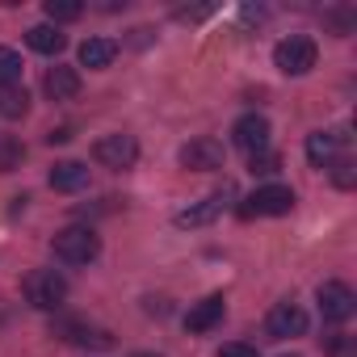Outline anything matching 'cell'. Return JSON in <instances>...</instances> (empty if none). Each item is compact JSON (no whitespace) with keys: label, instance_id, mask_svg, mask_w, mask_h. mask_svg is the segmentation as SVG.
Instances as JSON below:
<instances>
[{"label":"cell","instance_id":"obj_1","mask_svg":"<svg viewBox=\"0 0 357 357\" xmlns=\"http://www.w3.org/2000/svg\"><path fill=\"white\" fill-rule=\"evenodd\" d=\"M51 248H55V257L63 265H89V261H97L101 240H97L93 227H63V231H55Z\"/></svg>","mask_w":357,"mask_h":357},{"label":"cell","instance_id":"obj_2","mask_svg":"<svg viewBox=\"0 0 357 357\" xmlns=\"http://www.w3.org/2000/svg\"><path fill=\"white\" fill-rule=\"evenodd\" d=\"M294 211V190L290 185H261L240 202V219H278Z\"/></svg>","mask_w":357,"mask_h":357},{"label":"cell","instance_id":"obj_3","mask_svg":"<svg viewBox=\"0 0 357 357\" xmlns=\"http://www.w3.org/2000/svg\"><path fill=\"white\" fill-rule=\"evenodd\" d=\"M22 290H26V303H30V307H38V311H59L63 298H68V278L55 273V269H34Z\"/></svg>","mask_w":357,"mask_h":357},{"label":"cell","instance_id":"obj_4","mask_svg":"<svg viewBox=\"0 0 357 357\" xmlns=\"http://www.w3.org/2000/svg\"><path fill=\"white\" fill-rule=\"evenodd\" d=\"M315 43L311 38H303V34H290V38H282L278 47H273V63H278V72L282 76H307L311 68H315Z\"/></svg>","mask_w":357,"mask_h":357},{"label":"cell","instance_id":"obj_5","mask_svg":"<svg viewBox=\"0 0 357 357\" xmlns=\"http://www.w3.org/2000/svg\"><path fill=\"white\" fill-rule=\"evenodd\" d=\"M93 160L101 164V168H114V172H122V168H130L135 160H139V143H135V135H101L97 143H93Z\"/></svg>","mask_w":357,"mask_h":357},{"label":"cell","instance_id":"obj_6","mask_svg":"<svg viewBox=\"0 0 357 357\" xmlns=\"http://www.w3.org/2000/svg\"><path fill=\"white\" fill-rule=\"evenodd\" d=\"M315 298H319V315H324L328 324H344V319L357 311V294H353L344 282H324V286L315 290Z\"/></svg>","mask_w":357,"mask_h":357},{"label":"cell","instance_id":"obj_7","mask_svg":"<svg viewBox=\"0 0 357 357\" xmlns=\"http://www.w3.org/2000/svg\"><path fill=\"white\" fill-rule=\"evenodd\" d=\"M223 160H227V151H223V143L211 139V135H198V139H190V143L181 147V164L194 168V172H215V168H223Z\"/></svg>","mask_w":357,"mask_h":357},{"label":"cell","instance_id":"obj_8","mask_svg":"<svg viewBox=\"0 0 357 357\" xmlns=\"http://www.w3.org/2000/svg\"><path fill=\"white\" fill-rule=\"evenodd\" d=\"M265 332H269L273 340L303 336V332H307V311H303L298 303H278V307L269 311V319H265Z\"/></svg>","mask_w":357,"mask_h":357},{"label":"cell","instance_id":"obj_9","mask_svg":"<svg viewBox=\"0 0 357 357\" xmlns=\"http://www.w3.org/2000/svg\"><path fill=\"white\" fill-rule=\"evenodd\" d=\"M231 139H236V147H244L248 155L265 151V147H269V118H261V114H244V118L231 126Z\"/></svg>","mask_w":357,"mask_h":357},{"label":"cell","instance_id":"obj_10","mask_svg":"<svg viewBox=\"0 0 357 357\" xmlns=\"http://www.w3.org/2000/svg\"><path fill=\"white\" fill-rule=\"evenodd\" d=\"M51 190L55 194H80L84 185H89V164H80V160H59L55 168H51Z\"/></svg>","mask_w":357,"mask_h":357},{"label":"cell","instance_id":"obj_11","mask_svg":"<svg viewBox=\"0 0 357 357\" xmlns=\"http://www.w3.org/2000/svg\"><path fill=\"white\" fill-rule=\"evenodd\" d=\"M223 311H227L223 294H206L202 303H194V307H190L185 328H190V332H211V328H219V324H223Z\"/></svg>","mask_w":357,"mask_h":357},{"label":"cell","instance_id":"obj_12","mask_svg":"<svg viewBox=\"0 0 357 357\" xmlns=\"http://www.w3.org/2000/svg\"><path fill=\"white\" fill-rule=\"evenodd\" d=\"M349 135H340V130H315L311 139H307V160L315 164V168H328L332 160H340V143H344Z\"/></svg>","mask_w":357,"mask_h":357},{"label":"cell","instance_id":"obj_13","mask_svg":"<svg viewBox=\"0 0 357 357\" xmlns=\"http://www.w3.org/2000/svg\"><path fill=\"white\" fill-rule=\"evenodd\" d=\"M114 55H118V43H114V38H84V43H80V68L101 72V68L114 63Z\"/></svg>","mask_w":357,"mask_h":357},{"label":"cell","instance_id":"obj_14","mask_svg":"<svg viewBox=\"0 0 357 357\" xmlns=\"http://www.w3.org/2000/svg\"><path fill=\"white\" fill-rule=\"evenodd\" d=\"M43 89H47V93H51L55 101H72V97L80 93V72H76V68H63V63H59V68H51V72H47Z\"/></svg>","mask_w":357,"mask_h":357},{"label":"cell","instance_id":"obj_15","mask_svg":"<svg viewBox=\"0 0 357 357\" xmlns=\"http://www.w3.org/2000/svg\"><path fill=\"white\" fill-rule=\"evenodd\" d=\"M59 336H63V340H72V344L114 349V336H109L105 328H89V324H80V319H72V324H59Z\"/></svg>","mask_w":357,"mask_h":357},{"label":"cell","instance_id":"obj_16","mask_svg":"<svg viewBox=\"0 0 357 357\" xmlns=\"http://www.w3.org/2000/svg\"><path fill=\"white\" fill-rule=\"evenodd\" d=\"M219 211H223V194H211V198H202L198 206H190V211L176 215V227H206V223L219 219Z\"/></svg>","mask_w":357,"mask_h":357},{"label":"cell","instance_id":"obj_17","mask_svg":"<svg viewBox=\"0 0 357 357\" xmlns=\"http://www.w3.org/2000/svg\"><path fill=\"white\" fill-rule=\"evenodd\" d=\"M26 43H30V51H38V55H59V51L68 47V38L59 34V26H34V30H26Z\"/></svg>","mask_w":357,"mask_h":357},{"label":"cell","instance_id":"obj_18","mask_svg":"<svg viewBox=\"0 0 357 357\" xmlns=\"http://www.w3.org/2000/svg\"><path fill=\"white\" fill-rule=\"evenodd\" d=\"M26 109H30V93L22 84L0 89V118H26Z\"/></svg>","mask_w":357,"mask_h":357},{"label":"cell","instance_id":"obj_19","mask_svg":"<svg viewBox=\"0 0 357 357\" xmlns=\"http://www.w3.org/2000/svg\"><path fill=\"white\" fill-rule=\"evenodd\" d=\"M22 72H26L22 55H17L13 47H0V89H13V84H22Z\"/></svg>","mask_w":357,"mask_h":357},{"label":"cell","instance_id":"obj_20","mask_svg":"<svg viewBox=\"0 0 357 357\" xmlns=\"http://www.w3.org/2000/svg\"><path fill=\"white\" fill-rule=\"evenodd\" d=\"M22 160H26V147H22V139H13V135H0V172H13V168H22Z\"/></svg>","mask_w":357,"mask_h":357},{"label":"cell","instance_id":"obj_21","mask_svg":"<svg viewBox=\"0 0 357 357\" xmlns=\"http://www.w3.org/2000/svg\"><path fill=\"white\" fill-rule=\"evenodd\" d=\"M43 13L59 26V22H76L80 13H84V5H80V0H47V5H43Z\"/></svg>","mask_w":357,"mask_h":357},{"label":"cell","instance_id":"obj_22","mask_svg":"<svg viewBox=\"0 0 357 357\" xmlns=\"http://www.w3.org/2000/svg\"><path fill=\"white\" fill-rule=\"evenodd\" d=\"M278 168H282V155L269 151V147L257 151V155H248V172H252V176H269V172H278Z\"/></svg>","mask_w":357,"mask_h":357},{"label":"cell","instance_id":"obj_23","mask_svg":"<svg viewBox=\"0 0 357 357\" xmlns=\"http://www.w3.org/2000/svg\"><path fill=\"white\" fill-rule=\"evenodd\" d=\"M328 168H332V181L340 190H353V160H332Z\"/></svg>","mask_w":357,"mask_h":357},{"label":"cell","instance_id":"obj_24","mask_svg":"<svg viewBox=\"0 0 357 357\" xmlns=\"http://www.w3.org/2000/svg\"><path fill=\"white\" fill-rule=\"evenodd\" d=\"M328 357H357V353H353V340H349V336H332V340H328Z\"/></svg>","mask_w":357,"mask_h":357},{"label":"cell","instance_id":"obj_25","mask_svg":"<svg viewBox=\"0 0 357 357\" xmlns=\"http://www.w3.org/2000/svg\"><path fill=\"white\" fill-rule=\"evenodd\" d=\"M219 357H261L252 344H244V340H236V344H223L219 349Z\"/></svg>","mask_w":357,"mask_h":357},{"label":"cell","instance_id":"obj_26","mask_svg":"<svg viewBox=\"0 0 357 357\" xmlns=\"http://www.w3.org/2000/svg\"><path fill=\"white\" fill-rule=\"evenodd\" d=\"M68 139H72V130H68V126H59V130H51V135H47V143H68Z\"/></svg>","mask_w":357,"mask_h":357},{"label":"cell","instance_id":"obj_27","mask_svg":"<svg viewBox=\"0 0 357 357\" xmlns=\"http://www.w3.org/2000/svg\"><path fill=\"white\" fill-rule=\"evenodd\" d=\"M130 357H160V353H130Z\"/></svg>","mask_w":357,"mask_h":357}]
</instances>
